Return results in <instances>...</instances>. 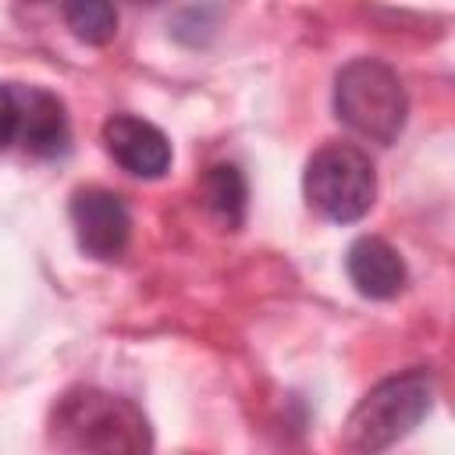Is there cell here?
I'll return each mask as SVG.
<instances>
[{
    "mask_svg": "<svg viewBox=\"0 0 455 455\" xmlns=\"http://www.w3.org/2000/svg\"><path fill=\"white\" fill-rule=\"evenodd\" d=\"M50 455H153V430L142 409L103 387H71L46 423Z\"/></svg>",
    "mask_w": 455,
    "mask_h": 455,
    "instance_id": "1",
    "label": "cell"
},
{
    "mask_svg": "<svg viewBox=\"0 0 455 455\" xmlns=\"http://www.w3.org/2000/svg\"><path fill=\"white\" fill-rule=\"evenodd\" d=\"M437 384L427 370H405L373 384L345 416L338 444L345 455H377L409 437L434 409Z\"/></svg>",
    "mask_w": 455,
    "mask_h": 455,
    "instance_id": "2",
    "label": "cell"
},
{
    "mask_svg": "<svg viewBox=\"0 0 455 455\" xmlns=\"http://www.w3.org/2000/svg\"><path fill=\"white\" fill-rule=\"evenodd\" d=\"M334 114L355 135L391 146L409 117V96L402 78L377 57L348 60L334 78Z\"/></svg>",
    "mask_w": 455,
    "mask_h": 455,
    "instance_id": "3",
    "label": "cell"
},
{
    "mask_svg": "<svg viewBox=\"0 0 455 455\" xmlns=\"http://www.w3.org/2000/svg\"><path fill=\"white\" fill-rule=\"evenodd\" d=\"M302 192L320 217L334 224H352L370 213L377 199V174L359 146L331 142L309 156L302 174Z\"/></svg>",
    "mask_w": 455,
    "mask_h": 455,
    "instance_id": "4",
    "label": "cell"
},
{
    "mask_svg": "<svg viewBox=\"0 0 455 455\" xmlns=\"http://www.w3.org/2000/svg\"><path fill=\"white\" fill-rule=\"evenodd\" d=\"M71 224L78 249L92 259H117L132 238V213L107 188H78L71 196Z\"/></svg>",
    "mask_w": 455,
    "mask_h": 455,
    "instance_id": "5",
    "label": "cell"
},
{
    "mask_svg": "<svg viewBox=\"0 0 455 455\" xmlns=\"http://www.w3.org/2000/svg\"><path fill=\"white\" fill-rule=\"evenodd\" d=\"M103 149L135 178H160L171 167L167 135L135 114H114L103 121Z\"/></svg>",
    "mask_w": 455,
    "mask_h": 455,
    "instance_id": "6",
    "label": "cell"
},
{
    "mask_svg": "<svg viewBox=\"0 0 455 455\" xmlns=\"http://www.w3.org/2000/svg\"><path fill=\"white\" fill-rule=\"evenodd\" d=\"M18 103V139L32 156H60L68 149V114L64 103L39 85H14Z\"/></svg>",
    "mask_w": 455,
    "mask_h": 455,
    "instance_id": "7",
    "label": "cell"
},
{
    "mask_svg": "<svg viewBox=\"0 0 455 455\" xmlns=\"http://www.w3.org/2000/svg\"><path fill=\"white\" fill-rule=\"evenodd\" d=\"M345 270L355 291L366 299H395L405 288V259L391 242L377 235H363L348 245Z\"/></svg>",
    "mask_w": 455,
    "mask_h": 455,
    "instance_id": "8",
    "label": "cell"
},
{
    "mask_svg": "<svg viewBox=\"0 0 455 455\" xmlns=\"http://www.w3.org/2000/svg\"><path fill=\"white\" fill-rule=\"evenodd\" d=\"M199 196H203V206L213 213V220L220 228L235 231L245 220L249 188H245V178L235 164H213L199 181Z\"/></svg>",
    "mask_w": 455,
    "mask_h": 455,
    "instance_id": "9",
    "label": "cell"
},
{
    "mask_svg": "<svg viewBox=\"0 0 455 455\" xmlns=\"http://www.w3.org/2000/svg\"><path fill=\"white\" fill-rule=\"evenodd\" d=\"M64 21L89 46H107L117 36V11L114 4H103V0L64 4Z\"/></svg>",
    "mask_w": 455,
    "mask_h": 455,
    "instance_id": "10",
    "label": "cell"
},
{
    "mask_svg": "<svg viewBox=\"0 0 455 455\" xmlns=\"http://www.w3.org/2000/svg\"><path fill=\"white\" fill-rule=\"evenodd\" d=\"M18 139V103H14V85L0 82V149H7Z\"/></svg>",
    "mask_w": 455,
    "mask_h": 455,
    "instance_id": "11",
    "label": "cell"
}]
</instances>
